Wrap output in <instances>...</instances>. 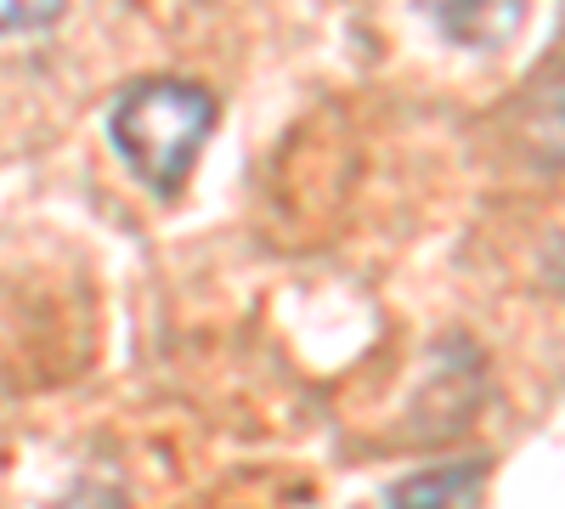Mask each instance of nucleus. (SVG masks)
<instances>
[{
  "label": "nucleus",
  "mask_w": 565,
  "mask_h": 509,
  "mask_svg": "<svg viewBox=\"0 0 565 509\" xmlns=\"http://www.w3.org/2000/svg\"><path fill=\"white\" fill-rule=\"evenodd\" d=\"M215 130V97L193 79H136L108 103V142L153 199H175Z\"/></svg>",
  "instance_id": "f257e3e1"
},
{
  "label": "nucleus",
  "mask_w": 565,
  "mask_h": 509,
  "mask_svg": "<svg viewBox=\"0 0 565 509\" xmlns=\"http://www.w3.org/2000/svg\"><path fill=\"white\" fill-rule=\"evenodd\" d=\"M430 18V29L463 52H498L521 34L526 23V0H413Z\"/></svg>",
  "instance_id": "f03ea898"
},
{
  "label": "nucleus",
  "mask_w": 565,
  "mask_h": 509,
  "mask_svg": "<svg viewBox=\"0 0 565 509\" xmlns=\"http://www.w3.org/2000/svg\"><path fill=\"white\" fill-rule=\"evenodd\" d=\"M487 481V458H469V465H441V470H424L391 487L385 509H476Z\"/></svg>",
  "instance_id": "7ed1b4c3"
},
{
  "label": "nucleus",
  "mask_w": 565,
  "mask_h": 509,
  "mask_svg": "<svg viewBox=\"0 0 565 509\" xmlns=\"http://www.w3.org/2000/svg\"><path fill=\"white\" fill-rule=\"evenodd\" d=\"M63 12V0H0V34H34L52 29Z\"/></svg>",
  "instance_id": "20e7f679"
}]
</instances>
